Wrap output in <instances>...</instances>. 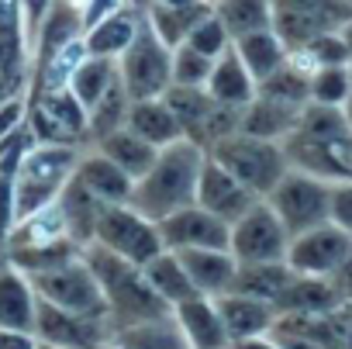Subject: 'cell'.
Masks as SVG:
<instances>
[{"mask_svg": "<svg viewBox=\"0 0 352 349\" xmlns=\"http://www.w3.org/2000/svg\"><path fill=\"white\" fill-rule=\"evenodd\" d=\"M345 297L338 294V287L331 284V277H311V273H294L290 284L280 290V297L273 301L276 315H318V311H331L338 308Z\"/></svg>", "mask_w": 352, "mask_h": 349, "instance_id": "cell-21", "label": "cell"}, {"mask_svg": "<svg viewBox=\"0 0 352 349\" xmlns=\"http://www.w3.org/2000/svg\"><path fill=\"white\" fill-rule=\"evenodd\" d=\"M28 118V97L25 94H14L0 104V138H8L14 128H21Z\"/></svg>", "mask_w": 352, "mask_h": 349, "instance_id": "cell-49", "label": "cell"}, {"mask_svg": "<svg viewBox=\"0 0 352 349\" xmlns=\"http://www.w3.org/2000/svg\"><path fill=\"white\" fill-rule=\"evenodd\" d=\"M256 94H266L290 107H304V104H311V73L304 66H297L294 59H287L276 73H270L266 80L256 83Z\"/></svg>", "mask_w": 352, "mask_h": 349, "instance_id": "cell-40", "label": "cell"}, {"mask_svg": "<svg viewBox=\"0 0 352 349\" xmlns=\"http://www.w3.org/2000/svg\"><path fill=\"white\" fill-rule=\"evenodd\" d=\"M155 225L162 232V246L173 253H180V249H228L232 246V225L201 204H187L180 211L166 215Z\"/></svg>", "mask_w": 352, "mask_h": 349, "instance_id": "cell-14", "label": "cell"}, {"mask_svg": "<svg viewBox=\"0 0 352 349\" xmlns=\"http://www.w3.org/2000/svg\"><path fill=\"white\" fill-rule=\"evenodd\" d=\"M208 90L214 101L221 104H235V107H245L252 97H256V80L252 73L245 70V63L239 59L235 45L214 59V70H211V80H208Z\"/></svg>", "mask_w": 352, "mask_h": 349, "instance_id": "cell-29", "label": "cell"}, {"mask_svg": "<svg viewBox=\"0 0 352 349\" xmlns=\"http://www.w3.org/2000/svg\"><path fill=\"white\" fill-rule=\"evenodd\" d=\"M342 39H345V45H349V56H352V21L342 28Z\"/></svg>", "mask_w": 352, "mask_h": 349, "instance_id": "cell-56", "label": "cell"}, {"mask_svg": "<svg viewBox=\"0 0 352 349\" xmlns=\"http://www.w3.org/2000/svg\"><path fill=\"white\" fill-rule=\"evenodd\" d=\"M256 201H263V198H256L239 177H232L221 162H214L211 156L204 159L201 180H197V204L201 208H208L211 215H218L228 225H235Z\"/></svg>", "mask_w": 352, "mask_h": 349, "instance_id": "cell-16", "label": "cell"}, {"mask_svg": "<svg viewBox=\"0 0 352 349\" xmlns=\"http://www.w3.org/2000/svg\"><path fill=\"white\" fill-rule=\"evenodd\" d=\"M270 208L287 225L290 239L331 222V180L311 177L304 169H290L287 177L270 191Z\"/></svg>", "mask_w": 352, "mask_h": 349, "instance_id": "cell-7", "label": "cell"}, {"mask_svg": "<svg viewBox=\"0 0 352 349\" xmlns=\"http://www.w3.org/2000/svg\"><path fill=\"white\" fill-rule=\"evenodd\" d=\"M138 21H142V11H131L128 4L118 8L114 14H107L94 28H87V35H83L87 39V52L90 56H111V59H118L131 45V39L138 32Z\"/></svg>", "mask_w": 352, "mask_h": 349, "instance_id": "cell-28", "label": "cell"}, {"mask_svg": "<svg viewBox=\"0 0 352 349\" xmlns=\"http://www.w3.org/2000/svg\"><path fill=\"white\" fill-rule=\"evenodd\" d=\"M352 253V235L345 229H338L335 222H324L311 232H300L290 239L287 249V263L297 273H311V277H331L345 256Z\"/></svg>", "mask_w": 352, "mask_h": 349, "instance_id": "cell-15", "label": "cell"}, {"mask_svg": "<svg viewBox=\"0 0 352 349\" xmlns=\"http://www.w3.org/2000/svg\"><path fill=\"white\" fill-rule=\"evenodd\" d=\"M211 4H218V0H211Z\"/></svg>", "mask_w": 352, "mask_h": 349, "instance_id": "cell-61", "label": "cell"}, {"mask_svg": "<svg viewBox=\"0 0 352 349\" xmlns=\"http://www.w3.org/2000/svg\"><path fill=\"white\" fill-rule=\"evenodd\" d=\"M331 284L338 287V294L345 297V301H352V253L345 256V263L331 273Z\"/></svg>", "mask_w": 352, "mask_h": 349, "instance_id": "cell-52", "label": "cell"}, {"mask_svg": "<svg viewBox=\"0 0 352 349\" xmlns=\"http://www.w3.org/2000/svg\"><path fill=\"white\" fill-rule=\"evenodd\" d=\"M76 4H80V8H87V4H90V0H76Z\"/></svg>", "mask_w": 352, "mask_h": 349, "instance_id": "cell-60", "label": "cell"}, {"mask_svg": "<svg viewBox=\"0 0 352 349\" xmlns=\"http://www.w3.org/2000/svg\"><path fill=\"white\" fill-rule=\"evenodd\" d=\"M94 242H100L111 253L131 260L135 266H145L148 260H155L166 249L159 225L152 218H145L142 211H135L131 204H107L97 218V239Z\"/></svg>", "mask_w": 352, "mask_h": 349, "instance_id": "cell-8", "label": "cell"}, {"mask_svg": "<svg viewBox=\"0 0 352 349\" xmlns=\"http://www.w3.org/2000/svg\"><path fill=\"white\" fill-rule=\"evenodd\" d=\"M35 335L42 342H52V346H63V349H100L104 342L114 339V325H111V318L76 315V311H66V308L38 297Z\"/></svg>", "mask_w": 352, "mask_h": 349, "instance_id": "cell-12", "label": "cell"}, {"mask_svg": "<svg viewBox=\"0 0 352 349\" xmlns=\"http://www.w3.org/2000/svg\"><path fill=\"white\" fill-rule=\"evenodd\" d=\"M0 349H38V335L18 332V328H0Z\"/></svg>", "mask_w": 352, "mask_h": 349, "instance_id": "cell-50", "label": "cell"}, {"mask_svg": "<svg viewBox=\"0 0 352 349\" xmlns=\"http://www.w3.org/2000/svg\"><path fill=\"white\" fill-rule=\"evenodd\" d=\"M331 222L352 235V180L331 184Z\"/></svg>", "mask_w": 352, "mask_h": 349, "instance_id": "cell-48", "label": "cell"}, {"mask_svg": "<svg viewBox=\"0 0 352 349\" xmlns=\"http://www.w3.org/2000/svg\"><path fill=\"white\" fill-rule=\"evenodd\" d=\"M38 349H63V346H52V342H42L38 339Z\"/></svg>", "mask_w": 352, "mask_h": 349, "instance_id": "cell-59", "label": "cell"}, {"mask_svg": "<svg viewBox=\"0 0 352 349\" xmlns=\"http://www.w3.org/2000/svg\"><path fill=\"white\" fill-rule=\"evenodd\" d=\"M162 101L169 104V111L176 114V121H180V128H184V138H190V142L201 138V128H204L208 114L218 104L208 87H184V83H169Z\"/></svg>", "mask_w": 352, "mask_h": 349, "instance_id": "cell-32", "label": "cell"}, {"mask_svg": "<svg viewBox=\"0 0 352 349\" xmlns=\"http://www.w3.org/2000/svg\"><path fill=\"white\" fill-rule=\"evenodd\" d=\"M280 145L290 159V169H304L311 177H321L331 184L352 180V135L324 142V138H311L294 128L287 138H280Z\"/></svg>", "mask_w": 352, "mask_h": 349, "instance_id": "cell-13", "label": "cell"}, {"mask_svg": "<svg viewBox=\"0 0 352 349\" xmlns=\"http://www.w3.org/2000/svg\"><path fill=\"white\" fill-rule=\"evenodd\" d=\"M83 159L80 145H52V142H38L21 169H18V180H14V198H18V222L42 211L45 204H52L63 187L69 184V177L76 173Z\"/></svg>", "mask_w": 352, "mask_h": 349, "instance_id": "cell-3", "label": "cell"}, {"mask_svg": "<svg viewBox=\"0 0 352 349\" xmlns=\"http://www.w3.org/2000/svg\"><path fill=\"white\" fill-rule=\"evenodd\" d=\"M235 45V52H239V59L245 63V70L252 73V80L259 83V80H266L270 73H276L287 59H290V52H287V45L280 42V35L273 32V28H263V32H249V35H242V39H235L232 42Z\"/></svg>", "mask_w": 352, "mask_h": 349, "instance_id": "cell-30", "label": "cell"}, {"mask_svg": "<svg viewBox=\"0 0 352 349\" xmlns=\"http://www.w3.org/2000/svg\"><path fill=\"white\" fill-rule=\"evenodd\" d=\"M290 59L297 66H304L307 73H314L318 66H349L352 56H349V45L342 39V32H328V35H318L314 42H307L304 49L290 52Z\"/></svg>", "mask_w": 352, "mask_h": 349, "instance_id": "cell-43", "label": "cell"}, {"mask_svg": "<svg viewBox=\"0 0 352 349\" xmlns=\"http://www.w3.org/2000/svg\"><path fill=\"white\" fill-rule=\"evenodd\" d=\"M300 121V107H290L283 101H273L266 94H256L245 107H242V128L245 135H256V138H287Z\"/></svg>", "mask_w": 352, "mask_h": 349, "instance_id": "cell-25", "label": "cell"}, {"mask_svg": "<svg viewBox=\"0 0 352 349\" xmlns=\"http://www.w3.org/2000/svg\"><path fill=\"white\" fill-rule=\"evenodd\" d=\"M214 14L225 21L232 42L249 35V32H263L273 28V8L270 0H218Z\"/></svg>", "mask_w": 352, "mask_h": 349, "instance_id": "cell-39", "label": "cell"}, {"mask_svg": "<svg viewBox=\"0 0 352 349\" xmlns=\"http://www.w3.org/2000/svg\"><path fill=\"white\" fill-rule=\"evenodd\" d=\"M128 107H131V97H128V90H124V83H121V76H118V80L111 83V90H107V94L90 107V114H87L94 145H97L100 138H107L111 131L124 128V121H128Z\"/></svg>", "mask_w": 352, "mask_h": 349, "instance_id": "cell-41", "label": "cell"}, {"mask_svg": "<svg viewBox=\"0 0 352 349\" xmlns=\"http://www.w3.org/2000/svg\"><path fill=\"white\" fill-rule=\"evenodd\" d=\"M176 256L184 260L194 287L204 297H218L232 290V280L239 273V260L232 256V249H180Z\"/></svg>", "mask_w": 352, "mask_h": 349, "instance_id": "cell-22", "label": "cell"}, {"mask_svg": "<svg viewBox=\"0 0 352 349\" xmlns=\"http://www.w3.org/2000/svg\"><path fill=\"white\" fill-rule=\"evenodd\" d=\"M214 162H221L232 177H239L256 198H270V191L290 173V159L280 142L273 138H256L245 131L225 135L208 149Z\"/></svg>", "mask_w": 352, "mask_h": 349, "instance_id": "cell-4", "label": "cell"}, {"mask_svg": "<svg viewBox=\"0 0 352 349\" xmlns=\"http://www.w3.org/2000/svg\"><path fill=\"white\" fill-rule=\"evenodd\" d=\"M124 128H131L135 135H142L145 142H152L155 149H166L169 142H180V138H184L180 121H176V114L169 111V104H166L162 97L131 101Z\"/></svg>", "mask_w": 352, "mask_h": 349, "instance_id": "cell-27", "label": "cell"}, {"mask_svg": "<svg viewBox=\"0 0 352 349\" xmlns=\"http://www.w3.org/2000/svg\"><path fill=\"white\" fill-rule=\"evenodd\" d=\"M49 8H52V0H25V21H28V35H32V42H35V32H38L42 18L49 14Z\"/></svg>", "mask_w": 352, "mask_h": 349, "instance_id": "cell-51", "label": "cell"}, {"mask_svg": "<svg viewBox=\"0 0 352 349\" xmlns=\"http://www.w3.org/2000/svg\"><path fill=\"white\" fill-rule=\"evenodd\" d=\"M297 131H304L311 138H324V142H335V138L352 135L349 131V121H345V111L335 107V104H318V101H311V104L300 107Z\"/></svg>", "mask_w": 352, "mask_h": 349, "instance_id": "cell-42", "label": "cell"}, {"mask_svg": "<svg viewBox=\"0 0 352 349\" xmlns=\"http://www.w3.org/2000/svg\"><path fill=\"white\" fill-rule=\"evenodd\" d=\"M342 111H345V121H349V131H352V97L342 104Z\"/></svg>", "mask_w": 352, "mask_h": 349, "instance_id": "cell-57", "label": "cell"}, {"mask_svg": "<svg viewBox=\"0 0 352 349\" xmlns=\"http://www.w3.org/2000/svg\"><path fill=\"white\" fill-rule=\"evenodd\" d=\"M114 339L124 349H194L176 321V315L166 318H152V321H138V325H124L114 332Z\"/></svg>", "mask_w": 352, "mask_h": 349, "instance_id": "cell-34", "label": "cell"}, {"mask_svg": "<svg viewBox=\"0 0 352 349\" xmlns=\"http://www.w3.org/2000/svg\"><path fill=\"white\" fill-rule=\"evenodd\" d=\"M121 76V70H118V59H111V56H87L80 66H76V73H73V80H69V90L80 97V104L90 111L107 90H111V83Z\"/></svg>", "mask_w": 352, "mask_h": 349, "instance_id": "cell-37", "label": "cell"}, {"mask_svg": "<svg viewBox=\"0 0 352 349\" xmlns=\"http://www.w3.org/2000/svg\"><path fill=\"white\" fill-rule=\"evenodd\" d=\"M232 256L239 263H280L290 249V232L270 201H256L235 225H232Z\"/></svg>", "mask_w": 352, "mask_h": 349, "instance_id": "cell-11", "label": "cell"}, {"mask_svg": "<svg viewBox=\"0 0 352 349\" xmlns=\"http://www.w3.org/2000/svg\"><path fill=\"white\" fill-rule=\"evenodd\" d=\"M283 349H324V346H318V342H311V339H304V335H287V332H270Z\"/></svg>", "mask_w": 352, "mask_h": 349, "instance_id": "cell-54", "label": "cell"}, {"mask_svg": "<svg viewBox=\"0 0 352 349\" xmlns=\"http://www.w3.org/2000/svg\"><path fill=\"white\" fill-rule=\"evenodd\" d=\"M100 349H124V346H121V342H118V339H111V342H104V346H100Z\"/></svg>", "mask_w": 352, "mask_h": 349, "instance_id": "cell-58", "label": "cell"}, {"mask_svg": "<svg viewBox=\"0 0 352 349\" xmlns=\"http://www.w3.org/2000/svg\"><path fill=\"white\" fill-rule=\"evenodd\" d=\"M35 311H38V294L32 277L4 263L0 266V328L35 332Z\"/></svg>", "mask_w": 352, "mask_h": 349, "instance_id": "cell-19", "label": "cell"}, {"mask_svg": "<svg viewBox=\"0 0 352 349\" xmlns=\"http://www.w3.org/2000/svg\"><path fill=\"white\" fill-rule=\"evenodd\" d=\"M214 70V59L197 52L194 45H176L173 49V83H184V87H208Z\"/></svg>", "mask_w": 352, "mask_h": 349, "instance_id": "cell-45", "label": "cell"}, {"mask_svg": "<svg viewBox=\"0 0 352 349\" xmlns=\"http://www.w3.org/2000/svg\"><path fill=\"white\" fill-rule=\"evenodd\" d=\"M59 201V208H63V215H66V229H69V235L87 249L94 239H97V218H100V211L107 208L76 173L69 177V184L63 187V194L56 198Z\"/></svg>", "mask_w": 352, "mask_h": 349, "instance_id": "cell-23", "label": "cell"}, {"mask_svg": "<svg viewBox=\"0 0 352 349\" xmlns=\"http://www.w3.org/2000/svg\"><path fill=\"white\" fill-rule=\"evenodd\" d=\"M173 315H176V321H180V328H184V335L194 349H228L232 346V335L221 321L214 297H204V294L187 297L173 308Z\"/></svg>", "mask_w": 352, "mask_h": 349, "instance_id": "cell-18", "label": "cell"}, {"mask_svg": "<svg viewBox=\"0 0 352 349\" xmlns=\"http://www.w3.org/2000/svg\"><path fill=\"white\" fill-rule=\"evenodd\" d=\"M14 180L11 173H0V242L8 246V235L18 225V198H14Z\"/></svg>", "mask_w": 352, "mask_h": 349, "instance_id": "cell-47", "label": "cell"}, {"mask_svg": "<svg viewBox=\"0 0 352 349\" xmlns=\"http://www.w3.org/2000/svg\"><path fill=\"white\" fill-rule=\"evenodd\" d=\"M69 229H66V215L59 208V201L45 204L42 211L21 218L14 225V232L8 235V249L11 246H45V242H56V239H66Z\"/></svg>", "mask_w": 352, "mask_h": 349, "instance_id": "cell-38", "label": "cell"}, {"mask_svg": "<svg viewBox=\"0 0 352 349\" xmlns=\"http://www.w3.org/2000/svg\"><path fill=\"white\" fill-rule=\"evenodd\" d=\"M352 97V70L349 66H318L311 73V101L342 107Z\"/></svg>", "mask_w": 352, "mask_h": 349, "instance_id": "cell-44", "label": "cell"}, {"mask_svg": "<svg viewBox=\"0 0 352 349\" xmlns=\"http://www.w3.org/2000/svg\"><path fill=\"white\" fill-rule=\"evenodd\" d=\"M148 4H166V8H184V4H194V0H148Z\"/></svg>", "mask_w": 352, "mask_h": 349, "instance_id": "cell-55", "label": "cell"}, {"mask_svg": "<svg viewBox=\"0 0 352 349\" xmlns=\"http://www.w3.org/2000/svg\"><path fill=\"white\" fill-rule=\"evenodd\" d=\"M32 284H35L38 297H45V301H52L66 311L90 315V318H111V304L104 297V287H100V280L94 277V270L87 266L83 256L66 263V266L35 273Z\"/></svg>", "mask_w": 352, "mask_h": 349, "instance_id": "cell-9", "label": "cell"}, {"mask_svg": "<svg viewBox=\"0 0 352 349\" xmlns=\"http://www.w3.org/2000/svg\"><path fill=\"white\" fill-rule=\"evenodd\" d=\"M87 266L94 270V277L104 287V297L111 304V325L114 332L124 325H138V321H152V318H166L173 315V304L145 280L142 266H135L131 260L111 253L100 242H90L83 249Z\"/></svg>", "mask_w": 352, "mask_h": 349, "instance_id": "cell-2", "label": "cell"}, {"mask_svg": "<svg viewBox=\"0 0 352 349\" xmlns=\"http://www.w3.org/2000/svg\"><path fill=\"white\" fill-rule=\"evenodd\" d=\"M142 273H145V280H148L173 308L180 304V301H187V297H197V294H201V290L194 287V280H190L184 260L176 256L173 249H162L155 260H148V263L142 266Z\"/></svg>", "mask_w": 352, "mask_h": 349, "instance_id": "cell-33", "label": "cell"}, {"mask_svg": "<svg viewBox=\"0 0 352 349\" xmlns=\"http://www.w3.org/2000/svg\"><path fill=\"white\" fill-rule=\"evenodd\" d=\"M218 311H221V321L235 339H252V335H270L273 325H276V308L263 297H249V294H218L214 297Z\"/></svg>", "mask_w": 352, "mask_h": 349, "instance_id": "cell-20", "label": "cell"}, {"mask_svg": "<svg viewBox=\"0 0 352 349\" xmlns=\"http://www.w3.org/2000/svg\"><path fill=\"white\" fill-rule=\"evenodd\" d=\"M211 11H214L211 0H194V4H184V8H166V4H148V0H145V18H148L152 32H155L169 49L184 45V42L190 39V32H194Z\"/></svg>", "mask_w": 352, "mask_h": 349, "instance_id": "cell-26", "label": "cell"}, {"mask_svg": "<svg viewBox=\"0 0 352 349\" xmlns=\"http://www.w3.org/2000/svg\"><path fill=\"white\" fill-rule=\"evenodd\" d=\"M32 35L25 21V0H0V76H8L25 90V80L32 73Z\"/></svg>", "mask_w": 352, "mask_h": 349, "instance_id": "cell-17", "label": "cell"}, {"mask_svg": "<svg viewBox=\"0 0 352 349\" xmlns=\"http://www.w3.org/2000/svg\"><path fill=\"white\" fill-rule=\"evenodd\" d=\"M118 70H121V83L131 101L162 97L173 83V49L152 32L145 8H142V21H138L131 45L118 56Z\"/></svg>", "mask_w": 352, "mask_h": 349, "instance_id": "cell-5", "label": "cell"}, {"mask_svg": "<svg viewBox=\"0 0 352 349\" xmlns=\"http://www.w3.org/2000/svg\"><path fill=\"white\" fill-rule=\"evenodd\" d=\"M80 256H83V246L73 235L56 239V242H45V246H11L8 249V263L18 266L28 277L45 273V270H56V266H66V263H73Z\"/></svg>", "mask_w": 352, "mask_h": 349, "instance_id": "cell-35", "label": "cell"}, {"mask_svg": "<svg viewBox=\"0 0 352 349\" xmlns=\"http://www.w3.org/2000/svg\"><path fill=\"white\" fill-rule=\"evenodd\" d=\"M76 177H80L104 204H128L131 194H135V177H128V173H124L114 159H107L100 149L80 159Z\"/></svg>", "mask_w": 352, "mask_h": 349, "instance_id": "cell-24", "label": "cell"}, {"mask_svg": "<svg viewBox=\"0 0 352 349\" xmlns=\"http://www.w3.org/2000/svg\"><path fill=\"white\" fill-rule=\"evenodd\" d=\"M294 273L297 270L287 260H280V263H239V273L232 280V294H249V297H263L273 304Z\"/></svg>", "mask_w": 352, "mask_h": 349, "instance_id": "cell-36", "label": "cell"}, {"mask_svg": "<svg viewBox=\"0 0 352 349\" xmlns=\"http://www.w3.org/2000/svg\"><path fill=\"white\" fill-rule=\"evenodd\" d=\"M97 149H100L107 159H114V162L128 173V177H135V180H142L145 173L152 169V162L159 159V149H155L152 142H145L142 135H135L131 128L111 131L107 138L97 142Z\"/></svg>", "mask_w": 352, "mask_h": 349, "instance_id": "cell-31", "label": "cell"}, {"mask_svg": "<svg viewBox=\"0 0 352 349\" xmlns=\"http://www.w3.org/2000/svg\"><path fill=\"white\" fill-rule=\"evenodd\" d=\"M228 349H283L273 335H252V339H235Z\"/></svg>", "mask_w": 352, "mask_h": 349, "instance_id": "cell-53", "label": "cell"}, {"mask_svg": "<svg viewBox=\"0 0 352 349\" xmlns=\"http://www.w3.org/2000/svg\"><path fill=\"white\" fill-rule=\"evenodd\" d=\"M87 114L90 111L80 104L73 90H56V94H42L28 101V125L35 138L52 142V145H80V149L94 145Z\"/></svg>", "mask_w": 352, "mask_h": 349, "instance_id": "cell-10", "label": "cell"}, {"mask_svg": "<svg viewBox=\"0 0 352 349\" xmlns=\"http://www.w3.org/2000/svg\"><path fill=\"white\" fill-rule=\"evenodd\" d=\"M273 32L287 52L304 49L318 35L342 32L352 21V0H270Z\"/></svg>", "mask_w": 352, "mask_h": 349, "instance_id": "cell-6", "label": "cell"}, {"mask_svg": "<svg viewBox=\"0 0 352 349\" xmlns=\"http://www.w3.org/2000/svg\"><path fill=\"white\" fill-rule=\"evenodd\" d=\"M204 159L208 152L190 138L169 142L166 149H159V159L152 162V169L142 180H135V194L128 204L152 222H162L173 211L197 204V180H201Z\"/></svg>", "mask_w": 352, "mask_h": 349, "instance_id": "cell-1", "label": "cell"}, {"mask_svg": "<svg viewBox=\"0 0 352 349\" xmlns=\"http://www.w3.org/2000/svg\"><path fill=\"white\" fill-rule=\"evenodd\" d=\"M349 70H352V63H349Z\"/></svg>", "mask_w": 352, "mask_h": 349, "instance_id": "cell-62", "label": "cell"}, {"mask_svg": "<svg viewBox=\"0 0 352 349\" xmlns=\"http://www.w3.org/2000/svg\"><path fill=\"white\" fill-rule=\"evenodd\" d=\"M187 45H194L197 52H204V56H211V59H218V56H225L228 49H232V35H228V28H225V21L211 11L194 32H190V39H187Z\"/></svg>", "mask_w": 352, "mask_h": 349, "instance_id": "cell-46", "label": "cell"}]
</instances>
